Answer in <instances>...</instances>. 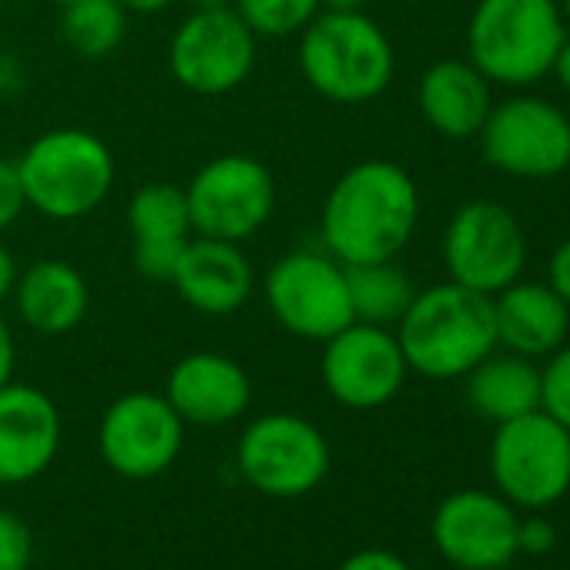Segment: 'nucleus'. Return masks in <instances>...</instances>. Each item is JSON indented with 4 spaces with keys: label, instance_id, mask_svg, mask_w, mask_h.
<instances>
[{
    "label": "nucleus",
    "instance_id": "4",
    "mask_svg": "<svg viewBox=\"0 0 570 570\" xmlns=\"http://www.w3.org/2000/svg\"><path fill=\"white\" fill-rule=\"evenodd\" d=\"M567 24L557 0H476L466 28L470 65L490 81L523 88L553 71Z\"/></svg>",
    "mask_w": 570,
    "mask_h": 570
},
{
    "label": "nucleus",
    "instance_id": "25",
    "mask_svg": "<svg viewBox=\"0 0 570 570\" xmlns=\"http://www.w3.org/2000/svg\"><path fill=\"white\" fill-rule=\"evenodd\" d=\"M128 18L131 14L118 0H78L71 8H61V38L78 58L101 61L121 48Z\"/></svg>",
    "mask_w": 570,
    "mask_h": 570
},
{
    "label": "nucleus",
    "instance_id": "28",
    "mask_svg": "<svg viewBox=\"0 0 570 570\" xmlns=\"http://www.w3.org/2000/svg\"><path fill=\"white\" fill-rule=\"evenodd\" d=\"M35 560V533L24 517L0 510V570H28Z\"/></svg>",
    "mask_w": 570,
    "mask_h": 570
},
{
    "label": "nucleus",
    "instance_id": "6",
    "mask_svg": "<svg viewBox=\"0 0 570 570\" xmlns=\"http://www.w3.org/2000/svg\"><path fill=\"white\" fill-rule=\"evenodd\" d=\"M262 296L285 333L309 343H326L356 323L346 265L326 248H293L278 255L262 278Z\"/></svg>",
    "mask_w": 570,
    "mask_h": 570
},
{
    "label": "nucleus",
    "instance_id": "3",
    "mask_svg": "<svg viewBox=\"0 0 570 570\" xmlns=\"http://www.w3.org/2000/svg\"><path fill=\"white\" fill-rule=\"evenodd\" d=\"M299 71L306 85L336 105L380 98L396 71L393 41L363 11H320L299 35Z\"/></svg>",
    "mask_w": 570,
    "mask_h": 570
},
{
    "label": "nucleus",
    "instance_id": "30",
    "mask_svg": "<svg viewBox=\"0 0 570 570\" xmlns=\"http://www.w3.org/2000/svg\"><path fill=\"white\" fill-rule=\"evenodd\" d=\"M553 543H557V530L543 517H527L517 523V553L543 557L547 550H553Z\"/></svg>",
    "mask_w": 570,
    "mask_h": 570
},
{
    "label": "nucleus",
    "instance_id": "2",
    "mask_svg": "<svg viewBox=\"0 0 570 570\" xmlns=\"http://www.w3.org/2000/svg\"><path fill=\"white\" fill-rule=\"evenodd\" d=\"M396 340L410 373L426 380H463L497 346L493 296L440 282L413 296L396 323Z\"/></svg>",
    "mask_w": 570,
    "mask_h": 570
},
{
    "label": "nucleus",
    "instance_id": "19",
    "mask_svg": "<svg viewBox=\"0 0 570 570\" xmlns=\"http://www.w3.org/2000/svg\"><path fill=\"white\" fill-rule=\"evenodd\" d=\"M125 225L131 235V265L148 282H171V272L191 242V215L181 185L148 181L125 208Z\"/></svg>",
    "mask_w": 570,
    "mask_h": 570
},
{
    "label": "nucleus",
    "instance_id": "26",
    "mask_svg": "<svg viewBox=\"0 0 570 570\" xmlns=\"http://www.w3.org/2000/svg\"><path fill=\"white\" fill-rule=\"evenodd\" d=\"M232 8L255 38L272 41L299 38L323 11L320 0H235Z\"/></svg>",
    "mask_w": 570,
    "mask_h": 570
},
{
    "label": "nucleus",
    "instance_id": "34",
    "mask_svg": "<svg viewBox=\"0 0 570 570\" xmlns=\"http://www.w3.org/2000/svg\"><path fill=\"white\" fill-rule=\"evenodd\" d=\"M18 272H21V265H18V258H14V252H11L4 242H0V303H4V299L14 293Z\"/></svg>",
    "mask_w": 570,
    "mask_h": 570
},
{
    "label": "nucleus",
    "instance_id": "37",
    "mask_svg": "<svg viewBox=\"0 0 570 570\" xmlns=\"http://www.w3.org/2000/svg\"><path fill=\"white\" fill-rule=\"evenodd\" d=\"M323 11H363L370 0H320Z\"/></svg>",
    "mask_w": 570,
    "mask_h": 570
},
{
    "label": "nucleus",
    "instance_id": "17",
    "mask_svg": "<svg viewBox=\"0 0 570 570\" xmlns=\"http://www.w3.org/2000/svg\"><path fill=\"white\" fill-rule=\"evenodd\" d=\"M165 400L175 406L185 426H225L245 416L252 403V380L238 360L198 350L171 366Z\"/></svg>",
    "mask_w": 570,
    "mask_h": 570
},
{
    "label": "nucleus",
    "instance_id": "9",
    "mask_svg": "<svg viewBox=\"0 0 570 570\" xmlns=\"http://www.w3.org/2000/svg\"><path fill=\"white\" fill-rule=\"evenodd\" d=\"M275 178L252 155H218L185 185L191 232L222 242H248L275 215Z\"/></svg>",
    "mask_w": 570,
    "mask_h": 570
},
{
    "label": "nucleus",
    "instance_id": "36",
    "mask_svg": "<svg viewBox=\"0 0 570 570\" xmlns=\"http://www.w3.org/2000/svg\"><path fill=\"white\" fill-rule=\"evenodd\" d=\"M553 75L560 81V88L570 95V38L563 41V48L557 51V61H553Z\"/></svg>",
    "mask_w": 570,
    "mask_h": 570
},
{
    "label": "nucleus",
    "instance_id": "18",
    "mask_svg": "<svg viewBox=\"0 0 570 570\" xmlns=\"http://www.w3.org/2000/svg\"><path fill=\"white\" fill-rule=\"evenodd\" d=\"M168 285L202 316H232L255 289V268L238 242L191 235Z\"/></svg>",
    "mask_w": 570,
    "mask_h": 570
},
{
    "label": "nucleus",
    "instance_id": "31",
    "mask_svg": "<svg viewBox=\"0 0 570 570\" xmlns=\"http://www.w3.org/2000/svg\"><path fill=\"white\" fill-rule=\"evenodd\" d=\"M336 570H410V563L383 547H370V550H356L350 553Z\"/></svg>",
    "mask_w": 570,
    "mask_h": 570
},
{
    "label": "nucleus",
    "instance_id": "39",
    "mask_svg": "<svg viewBox=\"0 0 570 570\" xmlns=\"http://www.w3.org/2000/svg\"><path fill=\"white\" fill-rule=\"evenodd\" d=\"M560 14H563V24L570 28V0H560Z\"/></svg>",
    "mask_w": 570,
    "mask_h": 570
},
{
    "label": "nucleus",
    "instance_id": "21",
    "mask_svg": "<svg viewBox=\"0 0 570 570\" xmlns=\"http://www.w3.org/2000/svg\"><path fill=\"white\" fill-rule=\"evenodd\" d=\"M11 296L21 323L41 336L75 333L91 309V289L85 272L65 258H38L21 268Z\"/></svg>",
    "mask_w": 570,
    "mask_h": 570
},
{
    "label": "nucleus",
    "instance_id": "35",
    "mask_svg": "<svg viewBox=\"0 0 570 570\" xmlns=\"http://www.w3.org/2000/svg\"><path fill=\"white\" fill-rule=\"evenodd\" d=\"M118 4L128 11V14H141V18H148V14H158V11H165L171 0H118Z\"/></svg>",
    "mask_w": 570,
    "mask_h": 570
},
{
    "label": "nucleus",
    "instance_id": "32",
    "mask_svg": "<svg viewBox=\"0 0 570 570\" xmlns=\"http://www.w3.org/2000/svg\"><path fill=\"white\" fill-rule=\"evenodd\" d=\"M550 285H553V293L570 306V238H563L557 245V252L550 255Z\"/></svg>",
    "mask_w": 570,
    "mask_h": 570
},
{
    "label": "nucleus",
    "instance_id": "10",
    "mask_svg": "<svg viewBox=\"0 0 570 570\" xmlns=\"http://www.w3.org/2000/svg\"><path fill=\"white\" fill-rule=\"evenodd\" d=\"M258 38L235 14V8L191 11L171 35L168 68L171 78L202 98L238 91L255 71Z\"/></svg>",
    "mask_w": 570,
    "mask_h": 570
},
{
    "label": "nucleus",
    "instance_id": "22",
    "mask_svg": "<svg viewBox=\"0 0 570 570\" xmlns=\"http://www.w3.org/2000/svg\"><path fill=\"white\" fill-rule=\"evenodd\" d=\"M416 101L426 125L456 141L476 138L493 108L490 81L470 61H456V58L426 68V75L420 78Z\"/></svg>",
    "mask_w": 570,
    "mask_h": 570
},
{
    "label": "nucleus",
    "instance_id": "23",
    "mask_svg": "<svg viewBox=\"0 0 570 570\" xmlns=\"http://www.w3.org/2000/svg\"><path fill=\"white\" fill-rule=\"evenodd\" d=\"M466 403L493 423L517 420L540 410V370L517 353H490L466 376Z\"/></svg>",
    "mask_w": 570,
    "mask_h": 570
},
{
    "label": "nucleus",
    "instance_id": "1",
    "mask_svg": "<svg viewBox=\"0 0 570 570\" xmlns=\"http://www.w3.org/2000/svg\"><path fill=\"white\" fill-rule=\"evenodd\" d=\"M420 222V188L413 175L386 158L346 168L323 202V245L343 265L396 258Z\"/></svg>",
    "mask_w": 570,
    "mask_h": 570
},
{
    "label": "nucleus",
    "instance_id": "27",
    "mask_svg": "<svg viewBox=\"0 0 570 570\" xmlns=\"http://www.w3.org/2000/svg\"><path fill=\"white\" fill-rule=\"evenodd\" d=\"M540 410L570 430V346L550 353V363L540 370Z\"/></svg>",
    "mask_w": 570,
    "mask_h": 570
},
{
    "label": "nucleus",
    "instance_id": "38",
    "mask_svg": "<svg viewBox=\"0 0 570 570\" xmlns=\"http://www.w3.org/2000/svg\"><path fill=\"white\" fill-rule=\"evenodd\" d=\"M191 11H205V8H232L235 0H188Z\"/></svg>",
    "mask_w": 570,
    "mask_h": 570
},
{
    "label": "nucleus",
    "instance_id": "24",
    "mask_svg": "<svg viewBox=\"0 0 570 570\" xmlns=\"http://www.w3.org/2000/svg\"><path fill=\"white\" fill-rule=\"evenodd\" d=\"M346 282H350V303L356 323L396 326L416 296L413 278L396 258L346 265Z\"/></svg>",
    "mask_w": 570,
    "mask_h": 570
},
{
    "label": "nucleus",
    "instance_id": "33",
    "mask_svg": "<svg viewBox=\"0 0 570 570\" xmlns=\"http://www.w3.org/2000/svg\"><path fill=\"white\" fill-rule=\"evenodd\" d=\"M14 370H18V343L8 320L0 316V386L14 380Z\"/></svg>",
    "mask_w": 570,
    "mask_h": 570
},
{
    "label": "nucleus",
    "instance_id": "14",
    "mask_svg": "<svg viewBox=\"0 0 570 570\" xmlns=\"http://www.w3.org/2000/svg\"><path fill=\"white\" fill-rule=\"evenodd\" d=\"M323 386L346 410H380L403 390L410 366L390 326L350 323L323 343Z\"/></svg>",
    "mask_w": 570,
    "mask_h": 570
},
{
    "label": "nucleus",
    "instance_id": "20",
    "mask_svg": "<svg viewBox=\"0 0 570 570\" xmlns=\"http://www.w3.org/2000/svg\"><path fill=\"white\" fill-rule=\"evenodd\" d=\"M497 346L507 353L543 360L567 343L570 306L553 293L550 282H510L493 296Z\"/></svg>",
    "mask_w": 570,
    "mask_h": 570
},
{
    "label": "nucleus",
    "instance_id": "16",
    "mask_svg": "<svg viewBox=\"0 0 570 570\" xmlns=\"http://www.w3.org/2000/svg\"><path fill=\"white\" fill-rule=\"evenodd\" d=\"M65 423L58 403L28 383L0 386V487L38 480L61 450Z\"/></svg>",
    "mask_w": 570,
    "mask_h": 570
},
{
    "label": "nucleus",
    "instance_id": "11",
    "mask_svg": "<svg viewBox=\"0 0 570 570\" xmlns=\"http://www.w3.org/2000/svg\"><path fill=\"white\" fill-rule=\"evenodd\" d=\"M443 262L453 282L497 296L527 265V232L507 205L466 202L446 222Z\"/></svg>",
    "mask_w": 570,
    "mask_h": 570
},
{
    "label": "nucleus",
    "instance_id": "13",
    "mask_svg": "<svg viewBox=\"0 0 570 570\" xmlns=\"http://www.w3.org/2000/svg\"><path fill=\"white\" fill-rule=\"evenodd\" d=\"M185 420L165 393H125L98 423V453L105 466L125 480H155L181 453Z\"/></svg>",
    "mask_w": 570,
    "mask_h": 570
},
{
    "label": "nucleus",
    "instance_id": "29",
    "mask_svg": "<svg viewBox=\"0 0 570 570\" xmlns=\"http://www.w3.org/2000/svg\"><path fill=\"white\" fill-rule=\"evenodd\" d=\"M24 208H28V198H24L18 158H0V235L11 225H18Z\"/></svg>",
    "mask_w": 570,
    "mask_h": 570
},
{
    "label": "nucleus",
    "instance_id": "15",
    "mask_svg": "<svg viewBox=\"0 0 570 570\" xmlns=\"http://www.w3.org/2000/svg\"><path fill=\"white\" fill-rule=\"evenodd\" d=\"M517 510L490 490L450 493L430 523L436 550L460 570H503L517 557Z\"/></svg>",
    "mask_w": 570,
    "mask_h": 570
},
{
    "label": "nucleus",
    "instance_id": "5",
    "mask_svg": "<svg viewBox=\"0 0 570 570\" xmlns=\"http://www.w3.org/2000/svg\"><path fill=\"white\" fill-rule=\"evenodd\" d=\"M28 208L55 222H78L115 188V155L88 128H51L18 158Z\"/></svg>",
    "mask_w": 570,
    "mask_h": 570
},
{
    "label": "nucleus",
    "instance_id": "12",
    "mask_svg": "<svg viewBox=\"0 0 570 570\" xmlns=\"http://www.w3.org/2000/svg\"><path fill=\"white\" fill-rule=\"evenodd\" d=\"M476 138L483 161L513 178H553L570 165V118L547 98L493 105Z\"/></svg>",
    "mask_w": 570,
    "mask_h": 570
},
{
    "label": "nucleus",
    "instance_id": "7",
    "mask_svg": "<svg viewBox=\"0 0 570 570\" xmlns=\"http://www.w3.org/2000/svg\"><path fill=\"white\" fill-rule=\"evenodd\" d=\"M333 453L326 433L299 413L255 416L235 446L242 480L275 500L313 493L330 473Z\"/></svg>",
    "mask_w": 570,
    "mask_h": 570
},
{
    "label": "nucleus",
    "instance_id": "8",
    "mask_svg": "<svg viewBox=\"0 0 570 570\" xmlns=\"http://www.w3.org/2000/svg\"><path fill=\"white\" fill-rule=\"evenodd\" d=\"M490 476L500 497L513 507H553L570 493V430L543 410L497 423Z\"/></svg>",
    "mask_w": 570,
    "mask_h": 570
},
{
    "label": "nucleus",
    "instance_id": "40",
    "mask_svg": "<svg viewBox=\"0 0 570 570\" xmlns=\"http://www.w3.org/2000/svg\"><path fill=\"white\" fill-rule=\"evenodd\" d=\"M51 4H58V8H71V4H78V0H51Z\"/></svg>",
    "mask_w": 570,
    "mask_h": 570
}]
</instances>
